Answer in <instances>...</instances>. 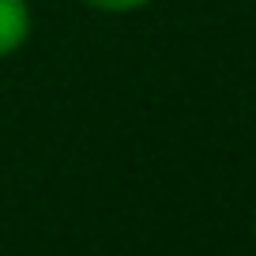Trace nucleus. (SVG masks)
Listing matches in <instances>:
<instances>
[{"mask_svg":"<svg viewBox=\"0 0 256 256\" xmlns=\"http://www.w3.org/2000/svg\"><path fill=\"white\" fill-rule=\"evenodd\" d=\"M30 26H34V16L26 0H0V60H8L12 53H19L26 46Z\"/></svg>","mask_w":256,"mask_h":256,"instance_id":"f257e3e1","label":"nucleus"},{"mask_svg":"<svg viewBox=\"0 0 256 256\" xmlns=\"http://www.w3.org/2000/svg\"><path fill=\"white\" fill-rule=\"evenodd\" d=\"M80 4H87L94 12H106V16H128V12L147 8L151 0H80Z\"/></svg>","mask_w":256,"mask_h":256,"instance_id":"f03ea898","label":"nucleus"}]
</instances>
